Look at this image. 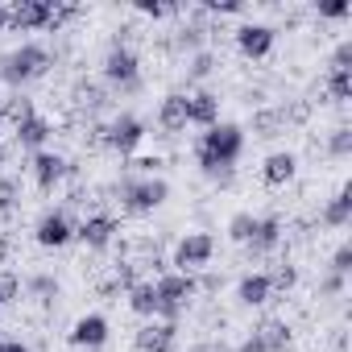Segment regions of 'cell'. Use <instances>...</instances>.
Here are the masks:
<instances>
[{"label": "cell", "mask_w": 352, "mask_h": 352, "mask_svg": "<svg viewBox=\"0 0 352 352\" xmlns=\"http://www.w3.org/2000/svg\"><path fill=\"white\" fill-rule=\"evenodd\" d=\"M327 153H331V157H348V153H352V129H344V124H340V129H331Z\"/></svg>", "instance_id": "31"}, {"label": "cell", "mask_w": 352, "mask_h": 352, "mask_svg": "<svg viewBox=\"0 0 352 352\" xmlns=\"http://www.w3.org/2000/svg\"><path fill=\"white\" fill-rule=\"evenodd\" d=\"M5 30H9V9L0 5V34H5Z\"/></svg>", "instance_id": "47"}, {"label": "cell", "mask_w": 352, "mask_h": 352, "mask_svg": "<svg viewBox=\"0 0 352 352\" xmlns=\"http://www.w3.org/2000/svg\"><path fill=\"white\" fill-rule=\"evenodd\" d=\"M0 166H5V145H0Z\"/></svg>", "instance_id": "48"}, {"label": "cell", "mask_w": 352, "mask_h": 352, "mask_svg": "<svg viewBox=\"0 0 352 352\" xmlns=\"http://www.w3.org/2000/svg\"><path fill=\"white\" fill-rule=\"evenodd\" d=\"M129 311L141 315V319H157V290H153V282L129 286Z\"/></svg>", "instance_id": "21"}, {"label": "cell", "mask_w": 352, "mask_h": 352, "mask_svg": "<svg viewBox=\"0 0 352 352\" xmlns=\"http://www.w3.org/2000/svg\"><path fill=\"white\" fill-rule=\"evenodd\" d=\"M253 133H257L261 141L282 137V133H286V108H261V112H253Z\"/></svg>", "instance_id": "20"}, {"label": "cell", "mask_w": 352, "mask_h": 352, "mask_svg": "<svg viewBox=\"0 0 352 352\" xmlns=\"http://www.w3.org/2000/svg\"><path fill=\"white\" fill-rule=\"evenodd\" d=\"M46 137H50V120L46 116H30V120L17 124V145L21 149H42Z\"/></svg>", "instance_id": "23"}, {"label": "cell", "mask_w": 352, "mask_h": 352, "mask_svg": "<svg viewBox=\"0 0 352 352\" xmlns=\"http://www.w3.org/2000/svg\"><path fill=\"white\" fill-rule=\"evenodd\" d=\"M30 290H34V294H46V298H58V282H54L50 274H38V278H30Z\"/></svg>", "instance_id": "38"}, {"label": "cell", "mask_w": 352, "mask_h": 352, "mask_svg": "<svg viewBox=\"0 0 352 352\" xmlns=\"http://www.w3.org/2000/svg\"><path fill=\"white\" fill-rule=\"evenodd\" d=\"M278 241H282V220L278 216H257V228L249 236V253L253 257H265V253L278 249Z\"/></svg>", "instance_id": "15"}, {"label": "cell", "mask_w": 352, "mask_h": 352, "mask_svg": "<svg viewBox=\"0 0 352 352\" xmlns=\"http://www.w3.org/2000/svg\"><path fill=\"white\" fill-rule=\"evenodd\" d=\"M191 352H228V348H224V344H216V340H208V344H195Z\"/></svg>", "instance_id": "45"}, {"label": "cell", "mask_w": 352, "mask_h": 352, "mask_svg": "<svg viewBox=\"0 0 352 352\" xmlns=\"http://www.w3.org/2000/svg\"><path fill=\"white\" fill-rule=\"evenodd\" d=\"M104 79L112 87H120V91H137L141 87V63H137V54L129 46L112 42V50L104 54Z\"/></svg>", "instance_id": "5"}, {"label": "cell", "mask_w": 352, "mask_h": 352, "mask_svg": "<svg viewBox=\"0 0 352 352\" xmlns=\"http://www.w3.org/2000/svg\"><path fill=\"white\" fill-rule=\"evenodd\" d=\"M17 195H21V187H17V179H0V212H13V204H17Z\"/></svg>", "instance_id": "35"}, {"label": "cell", "mask_w": 352, "mask_h": 352, "mask_svg": "<svg viewBox=\"0 0 352 352\" xmlns=\"http://www.w3.org/2000/svg\"><path fill=\"white\" fill-rule=\"evenodd\" d=\"M0 120H5V112H0Z\"/></svg>", "instance_id": "49"}, {"label": "cell", "mask_w": 352, "mask_h": 352, "mask_svg": "<svg viewBox=\"0 0 352 352\" xmlns=\"http://www.w3.org/2000/svg\"><path fill=\"white\" fill-rule=\"evenodd\" d=\"M216 253V236L212 232H187L179 245H174V265H179V274H195L212 261Z\"/></svg>", "instance_id": "6"}, {"label": "cell", "mask_w": 352, "mask_h": 352, "mask_svg": "<svg viewBox=\"0 0 352 352\" xmlns=\"http://www.w3.org/2000/svg\"><path fill=\"white\" fill-rule=\"evenodd\" d=\"M187 108H191V124H204V129L220 124V96L195 91V96H187Z\"/></svg>", "instance_id": "18"}, {"label": "cell", "mask_w": 352, "mask_h": 352, "mask_svg": "<svg viewBox=\"0 0 352 352\" xmlns=\"http://www.w3.org/2000/svg\"><path fill=\"white\" fill-rule=\"evenodd\" d=\"M208 9H212V13H241L245 5H241V0H212Z\"/></svg>", "instance_id": "42"}, {"label": "cell", "mask_w": 352, "mask_h": 352, "mask_svg": "<svg viewBox=\"0 0 352 352\" xmlns=\"http://www.w3.org/2000/svg\"><path fill=\"white\" fill-rule=\"evenodd\" d=\"M174 340H179V323H162L149 319L145 327H137V352H174Z\"/></svg>", "instance_id": "10"}, {"label": "cell", "mask_w": 352, "mask_h": 352, "mask_svg": "<svg viewBox=\"0 0 352 352\" xmlns=\"http://www.w3.org/2000/svg\"><path fill=\"white\" fill-rule=\"evenodd\" d=\"M294 170H298V157L290 149L286 153H270L265 166H261V179H265V187H286L294 179Z\"/></svg>", "instance_id": "17"}, {"label": "cell", "mask_w": 352, "mask_h": 352, "mask_svg": "<svg viewBox=\"0 0 352 352\" xmlns=\"http://www.w3.org/2000/svg\"><path fill=\"white\" fill-rule=\"evenodd\" d=\"M245 153V129L241 124H212L195 149V162L208 179H216L220 187L232 183V162Z\"/></svg>", "instance_id": "1"}, {"label": "cell", "mask_w": 352, "mask_h": 352, "mask_svg": "<svg viewBox=\"0 0 352 352\" xmlns=\"http://www.w3.org/2000/svg\"><path fill=\"white\" fill-rule=\"evenodd\" d=\"M157 124L166 129V133H183L187 124H191V108H187V96H166L162 100V108H157Z\"/></svg>", "instance_id": "16"}, {"label": "cell", "mask_w": 352, "mask_h": 352, "mask_svg": "<svg viewBox=\"0 0 352 352\" xmlns=\"http://www.w3.org/2000/svg\"><path fill=\"white\" fill-rule=\"evenodd\" d=\"M331 274H340V278L352 274V245H340V249L331 253Z\"/></svg>", "instance_id": "34"}, {"label": "cell", "mask_w": 352, "mask_h": 352, "mask_svg": "<svg viewBox=\"0 0 352 352\" xmlns=\"http://www.w3.org/2000/svg\"><path fill=\"white\" fill-rule=\"evenodd\" d=\"M348 220H352V187H340L331 195V204L323 208V224L327 228H344Z\"/></svg>", "instance_id": "24"}, {"label": "cell", "mask_w": 352, "mask_h": 352, "mask_svg": "<svg viewBox=\"0 0 352 352\" xmlns=\"http://www.w3.org/2000/svg\"><path fill=\"white\" fill-rule=\"evenodd\" d=\"M224 286V278L220 274H204V278H195V290H208V294H216Z\"/></svg>", "instance_id": "41"}, {"label": "cell", "mask_w": 352, "mask_h": 352, "mask_svg": "<svg viewBox=\"0 0 352 352\" xmlns=\"http://www.w3.org/2000/svg\"><path fill=\"white\" fill-rule=\"evenodd\" d=\"M170 199V183L166 179H133V183H120V204L137 216L162 208Z\"/></svg>", "instance_id": "4"}, {"label": "cell", "mask_w": 352, "mask_h": 352, "mask_svg": "<svg viewBox=\"0 0 352 352\" xmlns=\"http://www.w3.org/2000/svg\"><path fill=\"white\" fill-rule=\"evenodd\" d=\"M9 249H13V245H9V236H0V265L9 261Z\"/></svg>", "instance_id": "46"}, {"label": "cell", "mask_w": 352, "mask_h": 352, "mask_svg": "<svg viewBox=\"0 0 352 352\" xmlns=\"http://www.w3.org/2000/svg\"><path fill=\"white\" fill-rule=\"evenodd\" d=\"M137 13H145V17H170L174 13V5H157V0H137Z\"/></svg>", "instance_id": "39"}, {"label": "cell", "mask_w": 352, "mask_h": 352, "mask_svg": "<svg viewBox=\"0 0 352 352\" xmlns=\"http://www.w3.org/2000/svg\"><path fill=\"white\" fill-rule=\"evenodd\" d=\"M50 9H54V0H17L9 9V25L13 30H46Z\"/></svg>", "instance_id": "11"}, {"label": "cell", "mask_w": 352, "mask_h": 352, "mask_svg": "<svg viewBox=\"0 0 352 352\" xmlns=\"http://www.w3.org/2000/svg\"><path fill=\"white\" fill-rule=\"evenodd\" d=\"M67 344H71V348H87V352L104 348V344H108V319H104V315H83V319H75V327L67 331Z\"/></svg>", "instance_id": "9"}, {"label": "cell", "mask_w": 352, "mask_h": 352, "mask_svg": "<svg viewBox=\"0 0 352 352\" xmlns=\"http://www.w3.org/2000/svg\"><path fill=\"white\" fill-rule=\"evenodd\" d=\"M153 290H157V319L162 323H179V315L187 311V302L199 294L195 290V274H162L157 282H153Z\"/></svg>", "instance_id": "2"}, {"label": "cell", "mask_w": 352, "mask_h": 352, "mask_svg": "<svg viewBox=\"0 0 352 352\" xmlns=\"http://www.w3.org/2000/svg\"><path fill=\"white\" fill-rule=\"evenodd\" d=\"M0 352H30L21 340H0Z\"/></svg>", "instance_id": "44"}, {"label": "cell", "mask_w": 352, "mask_h": 352, "mask_svg": "<svg viewBox=\"0 0 352 352\" xmlns=\"http://www.w3.org/2000/svg\"><path fill=\"white\" fill-rule=\"evenodd\" d=\"M236 352H265V344H261V340H257V336H245V340H241V348H236Z\"/></svg>", "instance_id": "43"}, {"label": "cell", "mask_w": 352, "mask_h": 352, "mask_svg": "<svg viewBox=\"0 0 352 352\" xmlns=\"http://www.w3.org/2000/svg\"><path fill=\"white\" fill-rule=\"evenodd\" d=\"M236 298H241L245 307H261V302H270V298H274L270 278H265V274H245L241 286H236Z\"/></svg>", "instance_id": "19"}, {"label": "cell", "mask_w": 352, "mask_h": 352, "mask_svg": "<svg viewBox=\"0 0 352 352\" xmlns=\"http://www.w3.org/2000/svg\"><path fill=\"white\" fill-rule=\"evenodd\" d=\"M96 133H100V145H108V149H116V153H133V149L141 145V137H145V124H141L137 116L120 112L112 124H104V129H96Z\"/></svg>", "instance_id": "7"}, {"label": "cell", "mask_w": 352, "mask_h": 352, "mask_svg": "<svg viewBox=\"0 0 352 352\" xmlns=\"http://www.w3.org/2000/svg\"><path fill=\"white\" fill-rule=\"evenodd\" d=\"M331 71H352V38L336 46V54H331Z\"/></svg>", "instance_id": "37"}, {"label": "cell", "mask_w": 352, "mask_h": 352, "mask_svg": "<svg viewBox=\"0 0 352 352\" xmlns=\"http://www.w3.org/2000/svg\"><path fill=\"white\" fill-rule=\"evenodd\" d=\"M104 100H108V96H104V87H96V83H79V87H75V104L87 108V112H100Z\"/></svg>", "instance_id": "28"}, {"label": "cell", "mask_w": 352, "mask_h": 352, "mask_svg": "<svg viewBox=\"0 0 352 352\" xmlns=\"http://www.w3.org/2000/svg\"><path fill=\"white\" fill-rule=\"evenodd\" d=\"M34 241H38L42 249H63V245L75 241V224L67 220V212H46V216L38 220V228H34Z\"/></svg>", "instance_id": "8"}, {"label": "cell", "mask_w": 352, "mask_h": 352, "mask_svg": "<svg viewBox=\"0 0 352 352\" xmlns=\"http://www.w3.org/2000/svg\"><path fill=\"white\" fill-rule=\"evenodd\" d=\"M348 13H352L348 0H323V5H319V17H327V21H340V17H348Z\"/></svg>", "instance_id": "36"}, {"label": "cell", "mask_w": 352, "mask_h": 352, "mask_svg": "<svg viewBox=\"0 0 352 352\" xmlns=\"http://www.w3.org/2000/svg\"><path fill=\"white\" fill-rule=\"evenodd\" d=\"M212 71H216V54H212V50H199V54L187 63V79H208Z\"/></svg>", "instance_id": "30"}, {"label": "cell", "mask_w": 352, "mask_h": 352, "mask_svg": "<svg viewBox=\"0 0 352 352\" xmlns=\"http://www.w3.org/2000/svg\"><path fill=\"white\" fill-rule=\"evenodd\" d=\"M174 46L179 50H204V25H187V30H179V38H174Z\"/></svg>", "instance_id": "33"}, {"label": "cell", "mask_w": 352, "mask_h": 352, "mask_svg": "<svg viewBox=\"0 0 352 352\" xmlns=\"http://www.w3.org/2000/svg\"><path fill=\"white\" fill-rule=\"evenodd\" d=\"M112 236H116V220L112 216H87L79 228H75V241H83L87 249H108L112 245Z\"/></svg>", "instance_id": "13"}, {"label": "cell", "mask_w": 352, "mask_h": 352, "mask_svg": "<svg viewBox=\"0 0 352 352\" xmlns=\"http://www.w3.org/2000/svg\"><path fill=\"white\" fill-rule=\"evenodd\" d=\"M327 100H336V104L352 100V71H331L327 75Z\"/></svg>", "instance_id": "25"}, {"label": "cell", "mask_w": 352, "mask_h": 352, "mask_svg": "<svg viewBox=\"0 0 352 352\" xmlns=\"http://www.w3.org/2000/svg\"><path fill=\"white\" fill-rule=\"evenodd\" d=\"M50 67H54L50 50H42V46H21V50H13V54L0 58V79L13 83V87H21V83L42 79Z\"/></svg>", "instance_id": "3"}, {"label": "cell", "mask_w": 352, "mask_h": 352, "mask_svg": "<svg viewBox=\"0 0 352 352\" xmlns=\"http://www.w3.org/2000/svg\"><path fill=\"white\" fill-rule=\"evenodd\" d=\"M67 170H71V166H67L58 153H46V149L34 153V179H38L42 191H54V187L63 183V174H67Z\"/></svg>", "instance_id": "14"}, {"label": "cell", "mask_w": 352, "mask_h": 352, "mask_svg": "<svg viewBox=\"0 0 352 352\" xmlns=\"http://www.w3.org/2000/svg\"><path fill=\"white\" fill-rule=\"evenodd\" d=\"M340 290H344V278H340V274H327V278L319 282V294H323V298H331V294H340Z\"/></svg>", "instance_id": "40"}, {"label": "cell", "mask_w": 352, "mask_h": 352, "mask_svg": "<svg viewBox=\"0 0 352 352\" xmlns=\"http://www.w3.org/2000/svg\"><path fill=\"white\" fill-rule=\"evenodd\" d=\"M0 112H5V116H9L13 124H21V120H30V116H34V100L17 91V96H9L5 104H0Z\"/></svg>", "instance_id": "27"}, {"label": "cell", "mask_w": 352, "mask_h": 352, "mask_svg": "<svg viewBox=\"0 0 352 352\" xmlns=\"http://www.w3.org/2000/svg\"><path fill=\"white\" fill-rule=\"evenodd\" d=\"M265 278H270V290H274V294H286V290H294V282H298V270L282 261V265H274V274H265Z\"/></svg>", "instance_id": "29"}, {"label": "cell", "mask_w": 352, "mask_h": 352, "mask_svg": "<svg viewBox=\"0 0 352 352\" xmlns=\"http://www.w3.org/2000/svg\"><path fill=\"white\" fill-rule=\"evenodd\" d=\"M253 228H257V216H253V212H236V216L228 220V241H236V245H249Z\"/></svg>", "instance_id": "26"}, {"label": "cell", "mask_w": 352, "mask_h": 352, "mask_svg": "<svg viewBox=\"0 0 352 352\" xmlns=\"http://www.w3.org/2000/svg\"><path fill=\"white\" fill-rule=\"evenodd\" d=\"M253 336L265 344V352H286V348H290V327H286L282 319H261Z\"/></svg>", "instance_id": "22"}, {"label": "cell", "mask_w": 352, "mask_h": 352, "mask_svg": "<svg viewBox=\"0 0 352 352\" xmlns=\"http://www.w3.org/2000/svg\"><path fill=\"white\" fill-rule=\"evenodd\" d=\"M13 298H21V278L13 270H0V307L13 302Z\"/></svg>", "instance_id": "32"}, {"label": "cell", "mask_w": 352, "mask_h": 352, "mask_svg": "<svg viewBox=\"0 0 352 352\" xmlns=\"http://www.w3.org/2000/svg\"><path fill=\"white\" fill-rule=\"evenodd\" d=\"M274 30L270 25H241L236 30V50L245 54V58H265L270 50H274Z\"/></svg>", "instance_id": "12"}]
</instances>
